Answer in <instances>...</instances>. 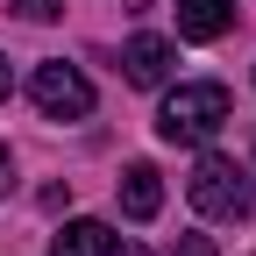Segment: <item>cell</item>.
I'll return each instance as SVG.
<instances>
[{"mask_svg":"<svg viewBox=\"0 0 256 256\" xmlns=\"http://www.w3.org/2000/svg\"><path fill=\"white\" fill-rule=\"evenodd\" d=\"M228 121H235L228 86H220V78H192V86H178L171 100L156 107V136H164V142H214Z\"/></svg>","mask_w":256,"mask_h":256,"instance_id":"1","label":"cell"},{"mask_svg":"<svg viewBox=\"0 0 256 256\" xmlns=\"http://www.w3.org/2000/svg\"><path fill=\"white\" fill-rule=\"evenodd\" d=\"M192 206H200L206 220H242L249 206H256V192H249V171L235 164V156H220V150H206L200 164H192Z\"/></svg>","mask_w":256,"mask_h":256,"instance_id":"2","label":"cell"},{"mask_svg":"<svg viewBox=\"0 0 256 256\" xmlns=\"http://www.w3.org/2000/svg\"><path fill=\"white\" fill-rule=\"evenodd\" d=\"M28 92H36V107L50 114V121H78V114H92V78L78 72V64H36V78H28Z\"/></svg>","mask_w":256,"mask_h":256,"instance_id":"3","label":"cell"},{"mask_svg":"<svg viewBox=\"0 0 256 256\" xmlns=\"http://www.w3.org/2000/svg\"><path fill=\"white\" fill-rule=\"evenodd\" d=\"M121 72H128V86H164L171 78V43L164 36H128L121 43Z\"/></svg>","mask_w":256,"mask_h":256,"instance_id":"4","label":"cell"},{"mask_svg":"<svg viewBox=\"0 0 256 256\" xmlns=\"http://www.w3.org/2000/svg\"><path fill=\"white\" fill-rule=\"evenodd\" d=\"M235 28V0H178V36L185 43H214Z\"/></svg>","mask_w":256,"mask_h":256,"instance_id":"5","label":"cell"},{"mask_svg":"<svg viewBox=\"0 0 256 256\" xmlns=\"http://www.w3.org/2000/svg\"><path fill=\"white\" fill-rule=\"evenodd\" d=\"M156 206H164V178H156V164H128V171H121V214H128V220H156Z\"/></svg>","mask_w":256,"mask_h":256,"instance_id":"6","label":"cell"},{"mask_svg":"<svg viewBox=\"0 0 256 256\" xmlns=\"http://www.w3.org/2000/svg\"><path fill=\"white\" fill-rule=\"evenodd\" d=\"M114 249H121V235L107 220H72V228L50 242V256H114Z\"/></svg>","mask_w":256,"mask_h":256,"instance_id":"7","label":"cell"},{"mask_svg":"<svg viewBox=\"0 0 256 256\" xmlns=\"http://www.w3.org/2000/svg\"><path fill=\"white\" fill-rule=\"evenodd\" d=\"M14 14H22V22H57L64 0H14Z\"/></svg>","mask_w":256,"mask_h":256,"instance_id":"8","label":"cell"},{"mask_svg":"<svg viewBox=\"0 0 256 256\" xmlns=\"http://www.w3.org/2000/svg\"><path fill=\"white\" fill-rule=\"evenodd\" d=\"M171 256H214V242H206V235H178V242H171Z\"/></svg>","mask_w":256,"mask_h":256,"instance_id":"9","label":"cell"},{"mask_svg":"<svg viewBox=\"0 0 256 256\" xmlns=\"http://www.w3.org/2000/svg\"><path fill=\"white\" fill-rule=\"evenodd\" d=\"M8 185H14V164H8V150H0V200H8Z\"/></svg>","mask_w":256,"mask_h":256,"instance_id":"10","label":"cell"},{"mask_svg":"<svg viewBox=\"0 0 256 256\" xmlns=\"http://www.w3.org/2000/svg\"><path fill=\"white\" fill-rule=\"evenodd\" d=\"M8 92H14V72H8V57H0V100H8Z\"/></svg>","mask_w":256,"mask_h":256,"instance_id":"11","label":"cell"},{"mask_svg":"<svg viewBox=\"0 0 256 256\" xmlns=\"http://www.w3.org/2000/svg\"><path fill=\"white\" fill-rule=\"evenodd\" d=\"M114 256H142V249H114Z\"/></svg>","mask_w":256,"mask_h":256,"instance_id":"12","label":"cell"}]
</instances>
